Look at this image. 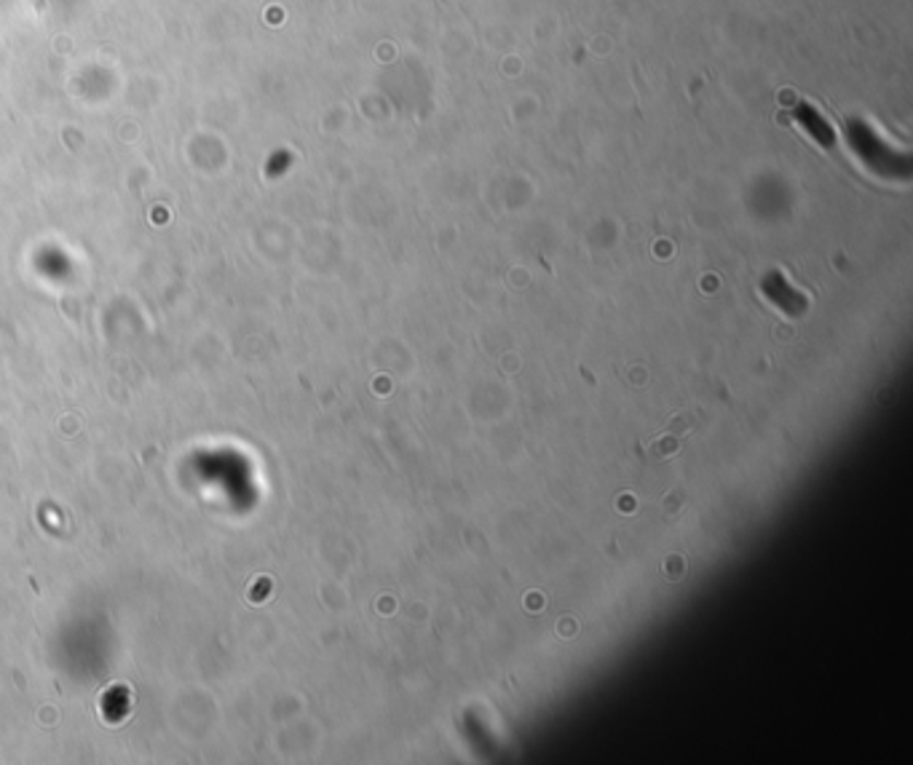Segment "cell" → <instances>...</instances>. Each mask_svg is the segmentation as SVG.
<instances>
[{
  "mask_svg": "<svg viewBox=\"0 0 913 765\" xmlns=\"http://www.w3.org/2000/svg\"><path fill=\"white\" fill-rule=\"evenodd\" d=\"M844 138L852 156L870 175L881 177V180H909L911 177L909 151L894 145L870 118L846 121Z\"/></svg>",
  "mask_w": 913,
  "mask_h": 765,
  "instance_id": "1",
  "label": "cell"
},
{
  "mask_svg": "<svg viewBox=\"0 0 913 765\" xmlns=\"http://www.w3.org/2000/svg\"><path fill=\"white\" fill-rule=\"evenodd\" d=\"M787 121H791L804 138H809L817 147H822V151H830V147L835 145V140H839L830 118H826V112L817 108L815 103H809V99H798V103L787 110Z\"/></svg>",
  "mask_w": 913,
  "mask_h": 765,
  "instance_id": "2",
  "label": "cell"
},
{
  "mask_svg": "<svg viewBox=\"0 0 913 765\" xmlns=\"http://www.w3.org/2000/svg\"><path fill=\"white\" fill-rule=\"evenodd\" d=\"M761 292H763V298L772 302L776 311H782L791 319L804 316L806 308H809V298H806L802 289L793 287L782 271H769V274L763 276Z\"/></svg>",
  "mask_w": 913,
  "mask_h": 765,
  "instance_id": "3",
  "label": "cell"
}]
</instances>
